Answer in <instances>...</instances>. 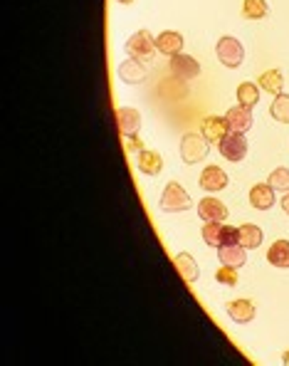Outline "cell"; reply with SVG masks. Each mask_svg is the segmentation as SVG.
Masks as SVG:
<instances>
[{"label": "cell", "mask_w": 289, "mask_h": 366, "mask_svg": "<svg viewBox=\"0 0 289 366\" xmlns=\"http://www.w3.org/2000/svg\"><path fill=\"white\" fill-rule=\"evenodd\" d=\"M171 72L173 77L178 79H196L198 74H201V64H198V59L191 57V55L178 52L171 57Z\"/></svg>", "instance_id": "52a82bcc"}, {"label": "cell", "mask_w": 289, "mask_h": 366, "mask_svg": "<svg viewBox=\"0 0 289 366\" xmlns=\"http://www.w3.org/2000/svg\"><path fill=\"white\" fill-rule=\"evenodd\" d=\"M267 13H270L267 0H245V3H242V15H245L247 20H262Z\"/></svg>", "instance_id": "cb8c5ba5"}, {"label": "cell", "mask_w": 289, "mask_h": 366, "mask_svg": "<svg viewBox=\"0 0 289 366\" xmlns=\"http://www.w3.org/2000/svg\"><path fill=\"white\" fill-rule=\"evenodd\" d=\"M173 263H176L178 273H181V278L186 280V282H196V280H198V265H196V260H193L191 255L178 253L176 258H173Z\"/></svg>", "instance_id": "44dd1931"}, {"label": "cell", "mask_w": 289, "mask_h": 366, "mask_svg": "<svg viewBox=\"0 0 289 366\" xmlns=\"http://www.w3.org/2000/svg\"><path fill=\"white\" fill-rule=\"evenodd\" d=\"M193 205L191 195H188V190L183 188L181 183H168L166 188H163V195H161V210H166V213H178V210H188Z\"/></svg>", "instance_id": "5b68a950"}, {"label": "cell", "mask_w": 289, "mask_h": 366, "mask_svg": "<svg viewBox=\"0 0 289 366\" xmlns=\"http://www.w3.org/2000/svg\"><path fill=\"white\" fill-rule=\"evenodd\" d=\"M260 87L277 97V94H282V87H285V74L280 69H267L260 77Z\"/></svg>", "instance_id": "7402d4cb"}, {"label": "cell", "mask_w": 289, "mask_h": 366, "mask_svg": "<svg viewBox=\"0 0 289 366\" xmlns=\"http://www.w3.org/2000/svg\"><path fill=\"white\" fill-rule=\"evenodd\" d=\"M237 268H230V265H223L220 270L216 273V280L220 285H228V287H235L237 285V273H235Z\"/></svg>", "instance_id": "4316f807"}, {"label": "cell", "mask_w": 289, "mask_h": 366, "mask_svg": "<svg viewBox=\"0 0 289 366\" xmlns=\"http://www.w3.org/2000/svg\"><path fill=\"white\" fill-rule=\"evenodd\" d=\"M117 122H119V132L122 137H134L141 127V114L131 107H119L117 109Z\"/></svg>", "instance_id": "30bf717a"}, {"label": "cell", "mask_w": 289, "mask_h": 366, "mask_svg": "<svg viewBox=\"0 0 289 366\" xmlns=\"http://www.w3.org/2000/svg\"><path fill=\"white\" fill-rule=\"evenodd\" d=\"M262 240H265V235H262V228H260V225H252V223L240 225V245H245L247 250L260 248Z\"/></svg>", "instance_id": "ffe728a7"}, {"label": "cell", "mask_w": 289, "mask_h": 366, "mask_svg": "<svg viewBox=\"0 0 289 366\" xmlns=\"http://www.w3.org/2000/svg\"><path fill=\"white\" fill-rule=\"evenodd\" d=\"M267 260L275 268H289V240H277L267 250Z\"/></svg>", "instance_id": "d6986e66"}, {"label": "cell", "mask_w": 289, "mask_h": 366, "mask_svg": "<svg viewBox=\"0 0 289 366\" xmlns=\"http://www.w3.org/2000/svg\"><path fill=\"white\" fill-rule=\"evenodd\" d=\"M153 52H156V38H153L148 30H138L131 38L126 40V55L134 59H151Z\"/></svg>", "instance_id": "3957f363"}, {"label": "cell", "mask_w": 289, "mask_h": 366, "mask_svg": "<svg viewBox=\"0 0 289 366\" xmlns=\"http://www.w3.org/2000/svg\"><path fill=\"white\" fill-rule=\"evenodd\" d=\"M228 173L223 171L220 166H208L206 171L201 173V188L208 190V193H216V190H223L228 185Z\"/></svg>", "instance_id": "7c38bea8"}, {"label": "cell", "mask_w": 289, "mask_h": 366, "mask_svg": "<svg viewBox=\"0 0 289 366\" xmlns=\"http://www.w3.org/2000/svg\"><path fill=\"white\" fill-rule=\"evenodd\" d=\"M228 317H232L235 322L247 324L255 319V304L250 299H235V302H228Z\"/></svg>", "instance_id": "2e32d148"}, {"label": "cell", "mask_w": 289, "mask_h": 366, "mask_svg": "<svg viewBox=\"0 0 289 366\" xmlns=\"http://www.w3.org/2000/svg\"><path fill=\"white\" fill-rule=\"evenodd\" d=\"M275 188H272L270 183H257V185H252V190H250V203H252V208H257V210H270L272 205H275Z\"/></svg>", "instance_id": "4fadbf2b"}, {"label": "cell", "mask_w": 289, "mask_h": 366, "mask_svg": "<svg viewBox=\"0 0 289 366\" xmlns=\"http://www.w3.org/2000/svg\"><path fill=\"white\" fill-rule=\"evenodd\" d=\"M119 79L126 84H141L143 79H146V64L134 57L124 59V62L119 64Z\"/></svg>", "instance_id": "9c48e42d"}, {"label": "cell", "mask_w": 289, "mask_h": 366, "mask_svg": "<svg viewBox=\"0 0 289 366\" xmlns=\"http://www.w3.org/2000/svg\"><path fill=\"white\" fill-rule=\"evenodd\" d=\"M218 149H220L223 159H228V161H232V164L242 161V159L247 156V139H245V134L230 132L225 139H220V142H218Z\"/></svg>", "instance_id": "8992f818"}, {"label": "cell", "mask_w": 289, "mask_h": 366, "mask_svg": "<svg viewBox=\"0 0 289 366\" xmlns=\"http://www.w3.org/2000/svg\"><path fill=\"white\" fill-rule=\"evenodd\" d=\"M203 240L211 248H223V245H235L240 243V228L225 225L223 220H213V223L203 225Z\"/></svg>", "instance_id": "6da1fadb"}, {"label": "cell", "mask_w": 289, "mask_h": 366, "mask_svg": "<svg viewBox=\"0 0 289 366\" xmlns=\"http://www.w3.org/2000/svg\"><path fill=\"white\" fill-rule=\"evenodd\" d=\"M198 215H201L206 223H213V220H225L228 208L218 198H203L201 203H198Z\"/></svg>", "instance_id": "9a60e30c"}, {"label": "cell", "mask_w": 289, "mask_h": 366, "mask_svg": "<svg viewBox=\"0 0 289 366\" xmlns=\"http://www.w3.org/2000/svg\"><path fill=\"white\" fill-rule=\"evenodd\" d=\"M270 114L277 119V122H282V124H289V94H277L275 97V102H272V107H270Z\"/></svg>", "instance_id": "d4e9b609"}, {"label": "cell", "mask_w": 289, "mask_h": 366, "mask_svg": "<svg viewBox=\"0 0 289 366\" xmlns=\"http://www.w3.org/2000/svg\"><path fill=\"white\" fill-rule=\"evenodd\" d=\"M122 144H124V151L126 154H141L143 151V142L136 137V134H134V137H124Z\"/></svg>", "instance_id": "83f0119b"}, {"label": "cell", "mask_w": 289, "mask_h": 366, "mask_svg": "<svg viewBox=\"0 0 289 366\" xmlns=\"http://www.w3.org/2000/svg\"><path fill=\"white\" fill-rule=\"evenodd\" d=\"M201 134L208 139V142H220V139H225L228 134H230V124H228V119H223V117H208V119H203Z\"/></svg>", "instance_id": "8fae6325"}, {"label": "cell", "mask_w": 289, "mask_h": 366, "mask_svg": "<svg viewBox=\"0 0 289 366\" xmlns=\"http://www.w3.org/2000/svg\"><path fill=\"white\" fill-rule=\"evenodd\" d=\"M282 364H285V366H289V352H285V354H282Z\"/></svg>", "instance_id": "f546056e"}, {"label": "cell", "mask_w": 289, "mask_h": 366, "mask_svg": "<svg viewBox=\"0 0 289 366\" xmlns=\"http://www.w3.org/2000/svg\"><path fill=\"white\" fill-rule=\"evenodd\" d=\"M156 50L163 55H178L183 50V35L181 33H173V30H166L156 38Z\"/></svg>", "instance_id": "e0dca14e"}, {"label": "cell", "mask_w": 289, "mask_h": 366, "mask_svg": "<svg viewBox=\"0 0 289 366\" xmlns=\"http://www.w3.org/2000/svg\"><path fill=\"white\" fill-rule=\"evenodd\" d=\"M282 210L289 215V193H285V198H282Z\"/></svg>", "instance_id": "f1b7e54d"}, {"label": "cell", "mask_w": 289, "mask_h": 366, "mask_svg": "<svg viewBox=\"0 0 289 366\" xmlns=\"http://www.w3.org/2000/svg\"><path fill=\"white\" fill-rule=\"evenodd\" d=\"M237 102L242 104V107H255L257 102H260V87L252 82H242L240 87H237Z\"/></svg>", "instance_id": "603a6c76"}, {"label": "cell", "mask_w": 289, "mask_h": 366, "mask_svg": "<svg viewBox=\"0 0 289 366\" xmlns=\"http://www.w3.org/2000/svg\"><path fill=\"white\" fill-rule=\"evenodd\" d=\"M245 245L235 243V245H223L218 248V258H220L223 265H230V268H242L247 263V253Z\"/></svg>", "instance_id": "5bb4252c"}, {"label": "cell", "mask_w": 289, "mask_h": 366, "mask_svg": "<svg viewBox=\"0 0 289 366\" xmlns=\"http://www.w3.org/2000/svg\"><path fill=\"white\" fill-rule=\"evenodd\" d=\"M211 154V142L203 134H186L181 139V159L186 164H198L208 159Z\"/></svg>", "instance_id": "7a4b0ae2"}, {"label": "cell", "mask_w": 289, "mask_h": 366, "mask_svg": "<svg viewBox=\"0 0 289 366\" xmlns=\"http://www.w3.org/2000/svg\"><path fill=\"white\" fill-rule=\"evenodd\" d=\"M138 171L146 173V176H158V173L163 171V156L156 151L143 149V151L138 154Z\"/></svg>", "instance_id": "ac0fdd59"}, {"label": "cell", "mask_w": 289, "mask_h": 366, "mask_svg": "<svg viewBox=\"0 0 289 366\" xmlns=\"http://www.w3.org/2000/svg\"><path fill=\"white\" fill-rule=\"evenodd\" d=\"M272 185L275 190H282V193H289V168H275V171L270 173V181H267Z\"/></svg>", "instance_id": "484cf974"}, {"label": "cell", "mask_w": 289, "mask_h": 366, "mask_svg": "<svg viewBox=\"0 0 289 366\" xmlns=\"http://www.w3.org/2000/svg\"><path fill=\"white\" fill-rule=\"evenodd\" d=\"M119 3H122V5H131L134 0H119Z\"/></svg>", "instance_id": "4dcf8cb0"}, {"label": "cell", "mask_w": 289, "mask_h": 366, "mask_svg": "<svg viewBox=\"0 0 289 366\" xmlns=\"http://www.w3.org/2000/svg\"><path fill=\"white\" fill-rule=\"evenodd\" d=\"M228 124H230V132H237V134H245L252 129V124H255V117H252V109L250 107H242V104H237V107H232L230 112L225 114Z\"/></svg>", "instance_id": "ba28073f"}, {"label": "cell", "mask_w": 289, "mask_h": 366, "mask_svg": "<svg viewBox=\"0 0 289 366\" xmlns=\"http://www.w3.org/2000/svg\"><path fill=\"white\" fill-rule=\"evenodd\" d=\"M218 59H220L225 67L235 69L242 64V59H245V50H242V42L237 38H232V35H225V38L218 40Z\"/></svg>", "instance_id": "277c9868"}]
</instances>
